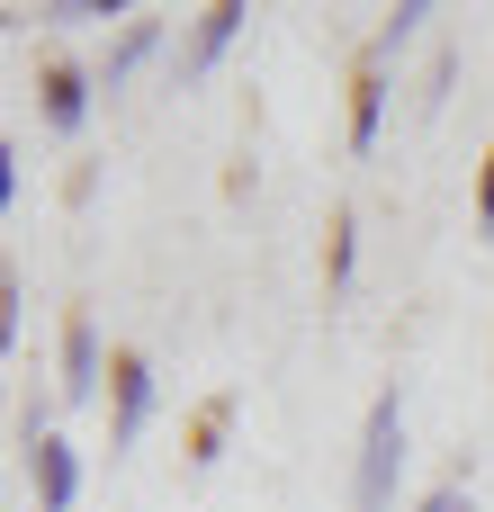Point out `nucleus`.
Masks as SVG:
<instances>
[{
  "label": "nucleus",
  "mask_w": 494,
  "mask_h": 512,
  "mask_svg": "<svg viewBox=\"0 0 494 512\" xmlns=\"http://www.w3.org/2000/svg\"><path fill=\"white\" fill-rule=\"evenodd\" d=\"M99 378H108V360H99V324H90V315H72V324H63V396H72V405H90V396H99Z\"/></svg>",
  "instance_id": "nucleus-6"
},
{
  "label": "nucleus",
  "mask_w": 494,
  "mask_h": 512,
  "mask_svg": "<svg viewBox=\"0 0 494 512\" xmlns=\"http://www.w3.org/2000/svg\"><path fill=\"white\" fill-rule=\"evenodd\" d=\"M90 99H99V72H81V63H45L36 72V117L54 135H81L90 126Z\"/></svg>",
  "instance_id": "nucleus-4"
},
{
  "label": "nucleus",
  "mask_w": 494,
  "mask_h": 512,
  "mask_svg": "<svg viewBox=\"0 0 494 512\" xmlns=\"http://www.w3.org/2000/svg\"><path fill=\"white\" fill-rule=\"evenodd\" d=\"M396 477H405V396L387 387L360 423V468H351V512H387L396 504Z\"/></svg>",
  "instance_id": "nucleus-1"
},
{
  "label": "nucleus",
  "mask_w": 494,
  "mask_h": 512,
  "mask_svg": "<svg viewBox=\"0 0 494 512\" xmlns=\"http://www.w3.org/2000/svg\"><path fill=\"white\" fill-rule=\"evenodd\" d=\"M216 441H225V405H207V414H198V459H216Z\"/></svg>",
  "instance_id": "nucleus-14"
},
{
  "label": "nucleus",
  "mask_w": 494,
  "mask_h": 512,
  "mask_svg": "<svg viewBox=\"0 0 494 512\" xmlns=\"http://www.w3.org/2000/svg\"><path fill=\"white\" fill-rule=\"evenodd\" d=\"M477 216H486V234H494V153H486V171H477Z\"/></svg>",
  "instance_id": "nucleus-15"
},
{
  "label": "nucleus",
  "mask_w": 494,
  "mask_h": 512,
  "mask_svg": "<svg viewBox=\"0 0 494 512\" xmlns=\"http://www.w3.org/2000/svg\"><path fill=\"white\" fill-rule=\"evenodd\" d=\"M18 324H27V288L0 279V351H18Z\"/></svg>",
  "instance_id": "nucleus-12"
},
{
  "label": "nucleus",
  "mask_w": 494,
  "mask_h": 512,
  "mask_svg": "<svg viewBox=\"0 0 494 512\" xmlns=\"http://www.w3.org/2000/svg\"><path fill=\"white\" fill-rule=\"evenodd\" d=\"M27 450V486H36V512H72L81 504V450L63 432H18Z\"/></svg>",
  "instance_id": "nucleus-3"
},
{
  "label": "nucleus",
  "mask_w": 494,
  "mask_h": 512,
  "mask_svg": "<svg viewBox=\"0 0 494 512\" xmlns=\"http://www.w3.org/2000/svg\"><path fill=\"white\" fill-rule=\"evenodd\" d=\"M153 423V360L144 351H117L108 360V450H135Z\"/></svg>",
  "instance_id": "nucleus-2"
},
{
  "label": "nucleus",
  "mask_w": 494,
  "mask_h": 512,
  "mask_svg": "<svg viewBox=\"0 0 494 512\" xmlns=\"http://www.w3.org/2000/svg\"><path fill=\"white\" fill-rule=\"evenodd\" d=\"M243 18H252V0H207V9H198V27H189V45H180V81H207V72L234 54Z\"/></svg>",
  "instance_id": "nucleus-5"
},
{
  "label": "nucleus",
  "mask_w": 494,
  "mask_h": 512,
  "mask_svg": "<svg viewBox=\"0 0 494 512\" xmlns=\"http://www.w3.org/2000/svg\"><path fill=\"white\" fill-rule=\"evenodd\" d=\"M414 512H477V504H468V486H432Z\"/></svg>",
  "instance_id": "nucleus-13"
},
{
  "label": "nucleus",
  "mask_w": 494,
  "mask_h": 512,
  "mask_svg": "<svg viewBox=\"0 0 494 512\" xmlns=\"http://www.w3.org/2000/svg\"><path fill=\"white\" fill-rule=\"evenodd\" d=\"M153 45H162V18H126V27H117V45L99 54V90H126V81L153 63Z\"/></svg>",
  "instance_id": "nucleus-7"
},
{
  "label": "nucleus",
  "mask_w": 494,
  "mask_h": 512,
  "mask_svg": "<svg viewBox=\"0 0 494 512\" xmlns=\"http://www.w3.org/2000/svg\"><path fill=\"white\" fill-rule=\"evenodd\" d=\"M351 270H360V225L342 216V225H333V288H351Z\"/></svg>",
  "instance_id": "nucleus-11"
},
{
  "label": "nucleus",
  "mask_w": 494,
  "mask_h": 512,
  "mask_svg": "<svg viewBox=\"0 0 494 512\" xmlns=\"http://www.w3.org/2000/svg\"><path fill=\"white\" fill-rule=\"evenodd\" d=\"M144 0H45V27H90V18H135Z\"/></svg>",
  "instance_id": "nucleus-10"
},
{
  "label": "nucleus",
  "mask_w": 494,
  "mask_h": 512,
  "mask_svg": "<svg viewBox=\"0 0 494 512\" xmlns=\"http://www.w3.org/2000/svg\"><path fill=\"white\" fill-rule=\"evenodd\" d=\"M432 9H441V0H396V9H387V27L369 36V63H387V54H405V45L423 36V18H432Z\"/></svg>",
  "instance_id": "nucleus-9"
},
{
  "label": "nucleus",
  "mask_w": 494,
  "mask_h": 512,
  "mask_svg": "<svg viewBox=\"0 0 494 512\" xmlns=\"http://www.w3.org/2000/svg\"><path fill=\"white\" fill-rule=\"evenodd\" d=\"M378 126H387V63H360V81H351V153H369Z\"/></svg>",
  "instance_id": "nucleus-8"
}]
</instances>
